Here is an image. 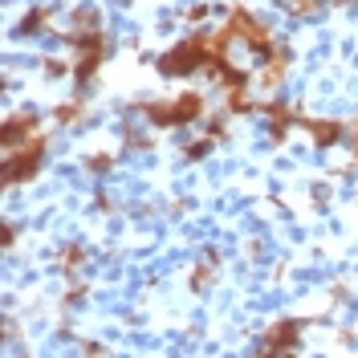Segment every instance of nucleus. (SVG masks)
Returning a JSON list of instances; mask_svg holds the SVG:
<instances>
[{"mask_svg": "<svg viewBox=\"0 0 358 358\" xmlns=\"http://www.w3.org/2000/svg\"><path fill=\"white\" fill-rule=\"evenodd\" d=\"M310 131H313V138H322V143H334V138H338L334 122H310Z\"/></svg>", "mask_w": 358, "mask_h": 358, "instance_id": "obj_1", "label": "nucleus"}]
</instances>
